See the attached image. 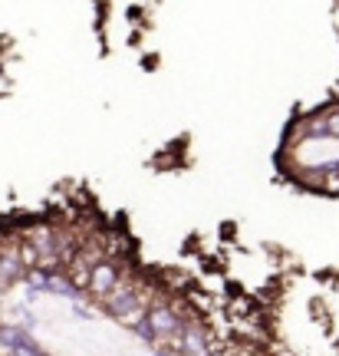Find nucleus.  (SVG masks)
Returning a JSON list of instances; mask_svg holds the SVG:
<instances>
[{
	"instance_id": "nucleus-4",
	"label": "nucleus",
	"mask_w": 339,
	"mask_h": 356,
	"mask_svg": "<svg viewBox=\"0 0 339 356\" xmlns=\"http://www.w3.org/2000/svg\"><path fill=\"white\" fill-rule=\"evenodd\" d=\"M145 310H149V304H135V307H129V310H122L115 320H119L122 327H129V330H135L138 323L145 320Z\"/></svg>"
},
{
	"instance_id": "nucleus-5",
	"label": "nucleus",
	"mask_w": 339,
	"mask_h": 356,
	"mask_svg": "<svg viewBox=\"0 0 339 356\" xmlns=\"http://www.w3.org/2000/svg\"><path fill=\"white\" fill-rule=\"evenodd\" d=\"M50 277L53 274H47V270H30V274H26V280H30V287H33V291H43V293H50Z\"/></svg>"
},
{
	"instance_id": "nucleus-7",
	"label": "nucleus",
	"mask_w": 339,
	"mask_h": 356,
	"mask_svg": "<svg viewBox=\"0 0 339 356\" xmlns=\"http://www.w3.org/2000/svg\"><path fill=\"white\" fill-rule=\"evenodd\" d=\"M155 356H178V353H172V350H158Z\"/></svg>"
},
{
	"instance_id": "nucleus-1",
	"label": "nucleus",
	"mask_w": 339,
	"mask_h": 356,
	"mask_svg": "<svg viewBox=\"0 0 339 356\" xmlns=\"http://www.w3.org/2000/svg\"><path fill=\"white\" fill-rule=\"evenodd\" d=\"M145 320H149L155 340H158V337H175V333L181 330V320L175 317V310H172V307H165V304L149 307V310H145Z\"/></svg>"
},
{
	"instance_id": "nucleus-6",
	"label": "nucleus",
	"mask_w": 339,
	"mask_h": 356,
	"mask_svg": "<svg viewBox=\"0 0 339 356\" xmlns=\"http://www.w3.org/2000/svg\"><path fill=\"white\" fill-rule=\"evenodd\" d=\"M323 126H326V136H333V139H339V113L326 115V119H323Z\"/></svg>"
},
{
	"instance_id": "nucleus-2",
	"label": "nucleus",
	"mask_w": 339,
	"mask_h": 356,
	"mask_svg": "<svg viewBox=\"0 0 339 356\" xmlns=\"http://www.w3.org/2000/svg\"><path fill=\"white\" fill-rule=\"evenodd\" d=\"M115 284H119V267H115V264H109V261H99V264L89 267L86 287L96 293V297H106V293L113 291Z\"/></svg>"
},
{
	"instance_id": "nucleus-3",
	"label": "nucleus",
	"mask_w": 339,
	"mask_h": 356,
	"mask_svg": "<svg viewBox=\"0 0 339 356\" xmlns=\"http://www.w3.org/2000/svg\"><path fill=\"white\" fill-rule=\"evenodd\" d=\"M181 350L185 356H208V337L198 327H181Z\"/></svg>"
}]
</instances>
